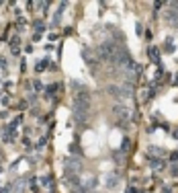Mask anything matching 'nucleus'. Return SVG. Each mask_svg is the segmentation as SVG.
<instances>
[{"label":"nucleus","instance_id":"19","mask_svg":"<svg viewBox=\"0 0 178 193\" xmlns=\"http://www.w3.org/2000/svg\"><path fill=\"white\" fill-rule=\"evenodd\" d=\"M0 193H10V189L8 187H0Z\"/></svg>","mask_w":178,"mask_h":193},{"label":"nucleus","instance_id":"3","mask_svg":"<svg viewBox=\"0 0 178 193\" xmlns=\"http://www.w3.org/2000/svg\"><path fill=\"white\" fill-rule=\"evenodd\" d=\"M147 53H149V60H152L154 64L160 62V49L156 48V45H149V48H147Z\"/></svg>","mask_w":178,"mask_h":193},{"label":"nucleus","instance_id":"8","mask_svg":"<svg viewBox=\"0 0 178 193\" xmlns=\"http://www.w3.org/2000/svg\"><path fill=\"white\" fill-rule=\"evenodd\" d=\"M33 29H35L37 33H41V31H45V23L41 21V19H37V21H33Z\"/></svg>","mask_w":178,"mask_h":193},{"label":"nucleus","instance_id":"11","mask_svg":"<svg viewBox=\"0 0 178 193\" xmlns=\"http://www.w3.org/2000/svg\"><path fill=\"white\" fill-rule=\"evenodd\" d=\"M19 45H21V37H19V35H12V37H10V49L19 48Z\"/></svg>","mask_w":178,"mask_h":193},{"label":"nucleus","instance_id":"24","mask_svg":"<svg viewBox=\"0 0 178 193\" xmlns=\"http://www.w3.org/2000/svg\"><path fill=\"white\" fill-rule=\"evenodd\" d=\"M0 84H2V78H0Z\"/></svg>","mask_w":178,"mask_h":193},{"label":"nucleus","instance_id":"7","mask_svg":"<svg viewBox=\"0 0 178 193\" xmlns=\"http://www.w3.org/2000/svg\"><path fill=\"white\" fill-rule=\"evenodd\" d=\"M162 51H166V53H172V51H174V41H172V37H166V41H164V45H162Z\"/></svg>","mask_w":178,"mask_h":193},{"label":"nucleus","instance_id":"6","mask_svg":"<svg viewBox=\"0 0 178 193\" xmlns=\"http://www.w3.org/2000/svg\"><path fill=\"white\" fill-rule=\"evenodd\" d=\"M39 185H41V187H51V185H53V177H51V175H41V177H39Z\"/></svg>","mask_w":178,"mask_h":193},{"label":"nucleus","instance_id":"4","mask_svg":"<svg viewBox=\"0 0 178 193\" xmlns=\"http://www.w3.org/2000/svg\"><path fill=\"white\" fill-rule=\"evenodd\" d=\"M107 93H109L111 97H115V99L123 97V91H121V86H117V84H109V86H107Z\"/></svg>","mask_w":178,"mask_h":193},{"label":"nucleus","instance_id":"22","mask_svg":"<svg viewBox=\"0 0 178 193\" xmlns=\"http://www.w3.org/2000/svg\"><path fill=\"white\" fill-rule=\"evenodd\" d=\"M160 193H172V191H170L168 187H164V189H162V191H160Z\"/></svg>","mask_w":178,"mask_h":193},{"label":"nucleus","instance_id":"23","mask_svg":"<svg viewBox=\"0 0 178 193\" xmlns=\"http://www.w3.org/2000/svg\"><path fill=\"white\" fill-rule=\"evenodd\" d=\"M174 136H176V138H178V130H176V132H174Z\"/></svg>","mask_w":178,"mask_h":193},{"label":"nucleus","instance_id":"20","mask_svg":"<svg viewBox=\"0 0 178 193\" xmlns=\"http://www.w3.org/2000/svg\"><path fill=\"white\" fill-rule=\"evenodd\" d=\"M0 66H2V68H6V62H4V58H0Z\"/></svg>","mask_w":178,"mask_h":193},{"label":"nucleus","instance_id":"1","mask_svg":"<svg viewBox=\"0 0 178 193\" xmlns=\"http://www.w3.org/2000/svg\"><path fill=\"white\" fill-rule=\"evenodd\" d=\"M113 113L123 121V119H129V109H127V105H123V103H117V105H113Z\"/></svg>","mask_w":178,"mask_h":193},{"label":"nucleus","instance_id":"2","mask_svg":"<svg viewBox=\"0 0 178 193\" xmlns=\"http://www.w3.org/2000/svg\"><path fill=\"white\" fill-rule=\"evenodd\" d=\"M82 187H84V189H88V191H94V189L98 187V179H96V177H92V175H86V177H84V181H82Z\"/></svg>","mask_w":178,"mask_h":193},{"label":"nucleus","instance_id":"14","mask_svg":"<svg viewBox=\"0 0 178 193\" xmlns=\"http://www.w3.org/2000/svg\"><path fill=\"white\" fill-rule=\"evenodd\" d=\"M33 86H35V91H43V84L39 80H33Z\"/></svg>","mask_w":178,"mask_h":193},{"label":"nucleus","instance_id":"13","mask_svg":"<svg viewBox=\"0 0 178 193\" xmlns=\"http://www.w3.org/2000/svg\"><path fill=\"white\" fill-rule=\"evenodd\" d=\"M149 152H154V154H160V156L164 154V150H162V148H156V146H149Z\"/></svg>","mask_w":178,"mask_h":193},{"label":"nucleus","instance_id":"5","mask_svg":"<svg viewBox=\"0 0 178 193\" xmlns=\"http://www.w3.org/2000/svg\"><path fill=\"white\" fill-rule=\"evenodd\" d=\"M117 183H119V175H115V173H111V175L107 177V181H104L107 189H113V187H117Z\"/></svg>","mask_w":178,"mask_h":193},{"label":"nucleus","instance_id":"10","mask_svg":"<svg viewBox=\"0 0 178 193\" xmlns=\"http://www.w3.org/2000/svg\"><path fill=\"white\" fill-rule=\"evenodd\" d=\"M152 97H154V89H147V91H143V93H141V101L145 103V101H149Z\"/></svg>","mask_w":178,"mask_h":193},{"label":"nucleus","instance_id":"12","mask_svg":"<svg viewBox=\"0 0 178 193\" xmlns=\"http://www.w3.org/2000/svg\"><path fill=\"white\" fill-rule=\"evenodd\" d=\"M47 66H49V58H43V62H39V64H37V70L41 72V70L47 68Z\"/></svg>","mask_w":178,"mask_h":193},{"label":"nucleus","instance_id":"21","mask_svg":"<svg viewBox=\"0 0 178 193\" xmlns=\"http://www.w3.org/2000/svg\"><path fill=\"white\" fill-rule=\"evenodd\" d=\"M172 160H174V162L178 160V152H174V154H172Z\"/></svg>","mask_w":178,"mask_h":193},{"label":"nucleus","instance_id":"15","mask_svg":"<svg viewBox=\"0 0 178 193\" xmlns=\"http://www.w3.org/2000/svg\"><path fill=\"white\" fill-rule=\"evenodd\" d=\"M135 27H137V35H143V25H141V23H137Z\"/></svg>","mask_w":178,"mask_h":193},{"label":"nucleus","instance_id":"18","mask_svg":"<svg viewBox=\"0 0 178 193\" xmlns=\"http://www.w3.org/2000/svg\"><path fill=\"white\" fill-rule=\"evenodd\" d=\"M172 177H178V166H176V164L172 166Z\"/></svg>","mask_w":178,"mask_h":193},{"label":"nucleus","instance_id":"9","mask_svg":"<svg viewBox=\"0 0 178 193\" xmlns=\"http://www.w3.org/2000/svg\"><path fill=\"white\" fill-rule=\"evenodd\" d=\"M55 91H57V84H49V86H45V97H47V99H51Z\"/></svg>","mask_w":178,"mask_h":193},{"label":"nucleus","instance_id":"16","mask_svg":"<svg viewBox=\"0 0 178 193\" xmlns=\"http://www.w3.org/2000/svg\"><path fill=\"white\" fill-rule=\"evenodd\" d=\"M121 154H123L121 150H119V152H115V162H121Z\"/></svg>","mask_w":178,"mask_h":193},{"label":"nucleus","instance_id":"17","mask_svg":"<svg viewBox=\"0 0 178 193\" xmlns=\"http://www.w3.org/2000/svg\"><path fill=\"white\" fill-rule=\"evenodd\" d=\"M8 103H10V97H8V95L2 97V105H8Z\"/></svg>","mask_w":178,"mask_h":193}]
</instances>
